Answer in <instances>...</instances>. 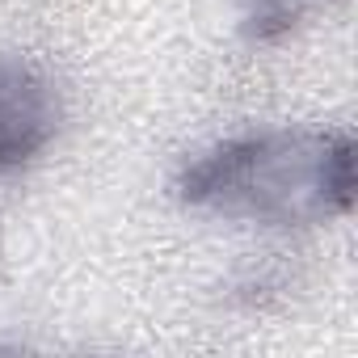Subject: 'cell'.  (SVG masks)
Returning <instances> with one entry per match:
<instances>
[{
  "label": "cell",
  "mask_w": 358,
  "mask_h": 358,
  "mask_svg": "<svg viewBox=\"0 0 358 358\" xmlns=\"http://www.w3.org/2000/svg\"><path fill=\"white\" fill-rule=\"evenodd\" d=\"M64 131V97L51 76L0 59V177L38 164Z\"/></svg>",
  "instance_id": "obj_2"
},
{
  "label": "cell",
  "mask_w": 358,
  "mask_h": 358,
  "mask_svg": "<svg viewBox=\"0 0 358 358\" xmlns=\"http://www.w3.org/2000/svg\"><path fill=\"white\" fill-rule=\"evenodd\" d=\"M329 0H236V30L249 47H278L299 34Z\"/></svg>",
  "instance_id": "obj_3"
},
{
  "label": "cell",
  "mask_w": 358,
  "mask_h": 358,
  "mask_svg": "<svg viewBox=\"0 0 358 358\" xmlns=\"http://www.w3.org/2000/svg\"><path fill=\"white\" fill-rule=\"evenodd\" d=\"M354 139L345 131L274 127L220 139L173 177V199L232 224L316 228L354 211Z\"/></svg>",
  "instance_id": "obj_1"
}]
</instances>
